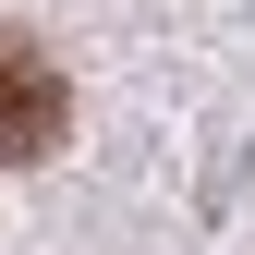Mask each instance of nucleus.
<instances>
[{
    "mask_svg": "<svg viewBox=\"0 0 255 255\" xmlns=\"http://www.w3.org/2000/svg\"><path fill=\"white\" fill-rule=\"evenodd\" d=\"M61 122H73V85H61V61L24 37V24H0V170L49 158V146H61Z\"/></svg>",
    "mask_w": 255,
    "mask_h": 255,
    "instance_id": "obj_1",
    "label": "nucleus"
}]
</instances>
